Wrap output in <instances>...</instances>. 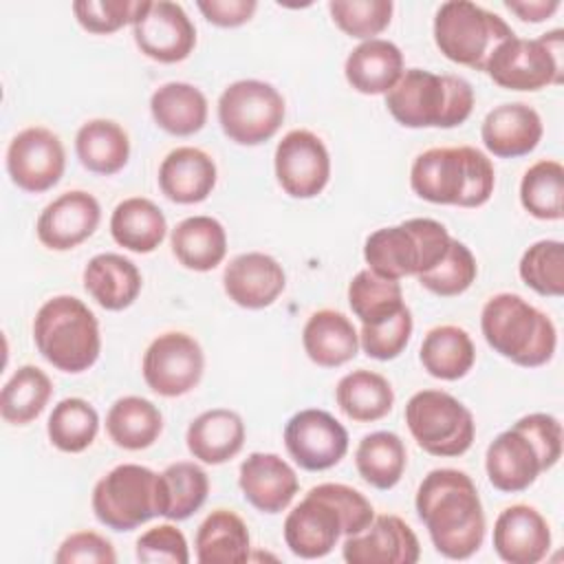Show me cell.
<instances>
[{"instance_id": "e575fe53", "label": "cell", "mask_w": 564, "mask_h": 564, "mask_svg": "<svg viewBox=\"0 0 564 564\" xmlns=\"http://www.w3.org/2000/svg\"><path fill=\"white\" fill-rule=\"evenodd\" d=\"M106 432L117 447L139 452L159 441L163 432V414L152 401L128 394L110 405L106 414Z\"/></svg>"}, {"instance_id": "7a4b0ae2", "label": "cell", "mask_w": 564, "mask_h": 564, "mask_svg": "<svg viewBox=\"0 0 564 564\" xmlns=\"http://www.w3.org/2000/svg\"><path fill=\"white\" fill-rule=\"evenodd\" d=\"M375 518L370 500L350 485L322 482L284 518V542L302 560L326 557L341 535L361 533Z\"/></svg>"}, {"instance_id": "484cf974", "label": "cell", "mask_w": 564, "mask_h": 564, "mask_svg": "<svg viewBox=\"0 0 564 564\" xmlns=\"http://www.w3.org/2000/svg\"><path fill=\"white\" fill-rule=\"evenodd\" d=\"M86 293L106 311H123L141 293L143 278L137 264L121 253H97L82 273Z\"/></svg>"}, {"instance_id": "44dd1931", "label": "cell", "mask_w": 564, "mask_h": 564, "mask_svg": "<svg viewBox=\"0 0 564 564\" xmlns=\"http://www.w3.org/2000/svg\"><path fill=\"white\" fill-rule=\"evenodd\" d=\"M227 297L249 311L271 306L286 286L282 264L262 251H247L236 256L223 273Z\"/></svg>"}, {"instance_id": "4316f807", "label": "cell", "mask_w": 564, "mask_h": 564, "mask_svg": "<svg viewBox=\"0 0 564 564\" xmlns=\"http://www.w3.org/2000/svg\"><path fill=\"white\" fill-rule=\"evenodd\" d=\"M245 436L247 430L238 412L229 408H212L189 423L185 441L196 460L205 465H223L242 449Z\"/></svg>"}, {"instance_id": "d6a6232c", "label": "cell", "mask_w": 564, "mask_h": 564, "mask_svg": "<svg viewBox=\"0 0 564 564\" xmlns=\"http://www.w3.org/2000/svg\"><path fill=\"white\" fill-rule=\"evenodd\" d=\"M167 234V220L156 203L143 196L123 198L110 216L112 240L134 253H152Z\"/></svg>"}, {"instance_id": "f1b7e54d", "label": "cell", "mask_w": 564, "mask_h": 564, "mask_svg": "<svg viewBox=\"0 0 564 564\" xmlns=\"http://www.w3.org/2000/svg\"><path fill=\"white\" fill-rule=\"evenodd\" d=\"M344 75L361 95H386L403 75V53L390 40H364L346 57Z\"/></svg>"}, {"instance_id": "e0dca14e", "label": "cell", "mask_w": 564, "mask_h": 564, "mask_svg": "<svg viewBox=\"0 0 564 564\" xmlns=\"http://www.w3.org/2000/svg\"><path fill=\"white\" fill-rule=\"evenodd\" d=\"M275 178L291 198H315L330 181V154L311 130H289L275 145Z\"/></svg>"}, {"instance_id": "603a6c76", "label": "cell", "mask_w": 564, "mask_h": 564, "mask_svg": "<svg viewBox=\"0 0 564 564\" xmlns=\"http://www.w3.org/2000/svg\"><path fill=\"white\" fill-rule=\"evenodd\" d=\"M494 549L502 562L538 564L551 549L549 522L535 507L511 505L494 522Z\"/></svg>"}, {"instance_id": "816d5d0a", "label": "cell", "mask_w": 564, "mask_h": 564, "mask_svg": "<svg viewBox=\"0 0 564 564\" xmlns=\"http://www.w3.org/2000/svg\"><path fill=\"white\" fill-rule=\"evenodd\" d=\"M198 11L220 29H236L249 22L258 9L256 0H198Z\"/></svg>"}, {"instance_id": "6da1fadb", "label": "cell", "mask_w": 564, "mask_h": 564, "mask_svg": "<svg viewBox=\"0 0 564 564\" xmlns=\"http://www.w3.org/2000/svg\"><path fill=\"white\" fill-rule=\"evenodd\" d=\"M434 549L447 560L471 557L485 540V511L474 480L452 467L432 469L414 498Z\"/></svg>"}, {"instance_id": "9c48e42d", "label": "cell", "mask_w": 564, "mask_h": 564, "mask_svg": "<svg viewBox=\"0 0 564 564\" xmlns=\"http://www.w3.org/2000/svg\"><path fill=\"white\" fill-rule=\"evenodd\" d=\"M513 35V29L498 13L469 0L443 2L434 15L438 51L449 62L474 70H485L494 48Z\"/></svg>"}, {"instance_id": "ba28073f", "label": "cell", "mask_w": 564, "mask_h": 564, "mask_svg": "<svg viewBox=\"0 0 564 564\" xmlns=\"http://www.w3.org/2000/svg\"><path fill=\"white\" fill-rule=\"evenodd\" d=\"M452 236L443 223L434 218H408L401 225L381 227L364 242V260L368 269L386 280L421 275L436 267Z\"/></svg>"}, {"instance_id": "7bdbcfd3", "label": "cell", "mask_w": 564, "mask_h": 564, "mask_svg": "<svg viewBox=\"0 0 564 564\" xmlns=\"http://www.w3.org/2000/svg\"><path fill=\"white\" fill-rule=\"evenodd\" d=\"M348 304L361 324H379L405 306L399 280H386L370 269H361L350 280Z\"/></svg>"}, {"instance_id": "836d02e7", "label": "cell", "mask_w": 564, "mask_h": 564, "mask_svg": "<svg viewBox=\"0 0 564 564\" xmlns=\"http://www.w3.org/2000/svg\"><path fill=\"white\" fill-rule=\"evenodd\" d=\"M75 154L88 172L112 176L130 159V137L112 119H88L75 134Z\"/></svg>"}, {"instance_id": "d4e9b609", "label": "cell", "mask_w": 564, "mask_h": 564, "mask_svg": "<svg viewBox=\"0 0 564 564\" xmlns=\"http://www.w3.org/2000/svg\"><path fill=\"white\" fill-rule=\"evenodd\" d=\"M156 178L167 200L178 205H194L203 203L212 194L216 187L218 170L205 150L181 145L165 154Z\"/></svg>"}, {"instance_id": "1f68e13d", "label": "cell", "mask_w": 564, "mask_h": 564, "mask_svg": "<svg viewBox=\"0 0 564 564\" xmlns=\"http://www.w3.org/2000/svg\"><path fill=\"white\" fill-rule=\"evenodd\" d=\"M194 549L200 564H242L249 560L251 535L238 513L216 509L196 529Z\"/></svg>"}, {"instance_id": "5b68a950", "label": "cell", "mask_w": 564, "mask_h": 564, "mask_svg": "<svg viewBox=\"0 0 564 564\" xmlns=\"http://www.w3.org/2000/svg\"><path fill=\"white\" fill-rule=\"evenodd\" d=\"M474 88L458 75L408 68L386 93V108L403 128H456L474 110Z\"/></svg>"}, {"instance_id": "ac0fdd59", "label": "cell", "mask_w": 564, "mask_h": 564, "mask_svg": "<svg viewBox=\"0 0 564 564\" xmlns=\"http://www.w3.org/2000/svg\"><path fill=\"white\" fill-rule=\"evenodd\" d=\"M289 456L306 471L335 467L348 452L346 427L326 410L306 408L295 412L284 427Z\"/></svg>"}, {"instance_id": "f907efd6", "label": "cell", "mask_w": 564, "mask_h": 564, "mask_svg": "<svg viewBox=\"0 0 564 564\" xmlns=\"http://www.w3.org/2000/svg\"><path fill=\"white\" fill-rule=\"evenodd\" d=\"M57 564H115L117 553L110 540L95 531H75L59 544Z\"/></svg>"}, {"instance_id": "277c9868", "label": "cell", "mask_w": 564, "mask_h": 564, "mask_svg": "<svg viewBox=\"0 0 564 564\" xmlns=\"http://www.w3.org/2000/svg\"><path fill=\"white\" fill-rule=\"evenodd\" d=\"M412 192L434 205L480 207L496 185L491 159L471 148H430L410 167Z\"/></svg>"}, {"instance_id": "f35d334b", "label": "cell", "mask_w": 564, "mask_h": 564, "mask_svg": "<svg viewBox=\"0 0 564 564\" xmlns=\"http://www.w3.org/2000/svg\"><path fill=\"white\" fill-rule=\"evenodd\" d=\"M53 397V381L37 366H20L0 392V414L11 425L35 421Z\"/></svg>"}, {"instance_id": "bcb514c9", "label": "cell", "mask_w": 564, "mask_h": 564, "mask_svg": "<svg viewBox=\"0 0 564 564\" xmlns=\"http://www.w3.org/2000/svg\"><path fill=\"white\" fill-rule=\"evenodd\" d=\"M333 22L350 37L372 40L392 20V0H333L328 2Z\"/></svg>"}, {"instance_id": "8fae6325", "label": "cell", "mask_w": 564, "mask_h": 564, "mask_svg": "<svg viewBox=\"0 0 564 564\" xmlns=\"http://www.w3.org/2000/svg\"><path fill=\"white\" fill-rule=\"evenodd\" d=\"M405 425L416 445L441 458L463 456L476 436L474 414L445 390H419L405 403Z\"/></svg>"}, {"instance_id": "7dc6e473", "label": "cell", "mask_w": 564, "mask_h": 564, "mask_svg": "<svg viewBox=\"0 0 564 564\" xmlns=\"http://www.w3.org/2000/svg\"><path fill=\"white\" fill-rule=\"evenodd\" d=\"M412 328H414L412 311L403 306L397 315L379 324H361L359 348L372 359L390 361L405 350L412 337Z\"/></svg>"}, {"instance_id": "cb8c5ba5", "label": "cell", "mask_w": 564, "mask_h": 564, "mask_svg": "<svg viewBox=\"0 0 564 564\" xmlns=\"http://www.w3.org/2000/svg\"><path fill=\"white\" fill-rule=\"evenodd\" d=\"M544 126L535 108L522 101L500 104L487 112L480 126L485 148L500 159H516L533 152L542 141Z\"/></svg>"}, {"instance_id": "52a82bcc", "label": "cell", "mask_w": 564, "mask_h": 564, "mask_svg": "<svg viewBox=\"0 0 564 564\" xmlns=\"http://www.w3.org/2000/svg\"><path fill=\"white\" fill-rule=\"evenodd\" d=\"M33 341L53 368L68 375L88 370L101 352L99 322L75 295H55L37 308Z\"/></svg>"}, {"instance_id": "74e56055", "label": "cell", "mask_w": 564, "mask_h": 564, "mask_svg": "<svg viewBox=\"0 0 564 564\" xmlns=\"http://www.w3.org/2000/svg\"><path fill=\"white\" fill-rule=\"evenodd\" d=\"M355 467L370 487L381 491L392 489L408 467V452L401 436L388 430L366 434L355 449Z\"/></svg>"}, {"instance_id": "2e32d148", "label": "cell", "mask_w": 564, "mask_h": 564, "mask_svg": "<svg viewBox=\"0 0 564 564\" xmlns=\"http://www.w3.org/2000/svg\"><path fill=\"white\" fill-rule=\"evenodd\" d=\"M66 167L62 139L44 128L31 126L20 130L7 148V172L20 189L42 194L59 183Z\"/></svg>"}, {"instance_id": "681fc988", "label": "cell", "mask_w": 564, "mask_h": 564, "mask_svg": "<svg viewBox=\"0 0 564 564\" xmlns=\"http://www.w3.org/2000/svg\"><path fill=\"white\" fill-rule=\"evenodd\" d=\"M137 560L148 564H187L189 546L181 529L174 524H159L148 529L137 540Z\"/></svg>"}, {"instance_id": "3957f363", "label": "cell", "mask_w": 564, "mask_h": 564, "mask_svg": "<svg viewBox=\"0 0 564 564\" xmlns=\"http://www.w3.org/2000/svg\"><path fill=\"white\" fill-rule=\"evenodd\" d=\"M562 456V423L546 412L518 419L487 447L485 469L489 482L502 494L529 489L542 471Z\"/></svg>"}, {"instance_id": "ee69618b", "label": "cell", "mask_w": 564, "mask_h": 564, "mask_svg": "<svg viewBox=\"0 0 564 564\" xmlns=\"http://www.w3.org/2000/svg\"><path fill=\"white\" fill-rule=\"evenodd\" d=\"M520 280L544 297L564 293V245L560 240H538L520 258Z\"/></svg>"}, {"instance_id": "4dcf8cb0", "label": "cell", "mask_w": 564, "mask_h": 564, "mask_svg": "<svg viewBox=\"0 0 564 564\" xmlns=\"http://www.w3.org/2000/svg\"><path fill=\"white\" fill-rule=\"evenodd\" d=\"M174 258L189 271H212L227 256V231L212 216L183 218L170 236Z\"/></svg>"}, {"instance_id": "5bb4252c", "label": "cell", "mask_w": 564, "mask_h": 564, "mask_svg": "<svg viewBox=\"0 0 564 564\" xmlns=\"http://www.w3.org/2000/svg\"><path fill=\"white\" fill-rule=\"evenodd\" d=\"M205 355L200 344L181 330L161 333L143 352L141 372L148 388L161 397H183L200 383Z\"/></svg>"}, {"instance_id": "ab89813d", "label": "cell", "mask_w": 564, "mask_h": 564, "mask_svg": "<svg viewBox=\"0 0 564 564\" xmlns=\"http://www.w3.org/2000/svg\"><path fill=\"white\" fill-rule=\"evenodd\" d=\"M209 478L205 469L192 460H176L161 471V496L167 520H187L207 500Z\"/></svg>"}, {"instance_id": "d590c367", "label": "cell", "mask_w": 564, "mask_h": 564, "mask_svg": "<svg viewBox=\"0 0 564 564\" xmlns=\"http://www.w3.org/2000/svg\"><path fill=\"white\" fill-rule=\"evenodd\" d=\"M419 359L427 375L443 381L463 379L476 361V348L469 333L454 324L434 326L423 337Z\"/></svg>"}, {"instance_id": "ffe728a7", "label": "cell", "mask_w": 564, "mask_h": 564, "mask_svg": "<svg viewBox=\"0 0 564 564\" xmlns=\"http://www.w3.org/2000/svg\"><path fill=\"white\" fill-rule=\"evenodd\" d=\"M101 220L99 200L84 192L70 189L53 198L37 216V240L53 251H68L88 240Z\"/></svg>"}, {"instance_id": "b9f144b4", "label": "cell", "mask_w": 564, "mask_h": 564, "mask_svg": "<svg viewBox=\"0 0 564 564\" xmlns=\"http://www.w3.org/2000/svg\"><path fill=\"white\" fill-rule=\"evenodd\" d=\"M520 205L538 220L564 216V167L560 161H535L520 181Z\"/></svg>"}, {"instance_id": "8992f818", "label": "cell", "mask_w": 564, "mask_h": 564, "mask_svg": "<svg viewBox=\"0 0 564 564\" xmlns=\"http://www.w3.org/2000/svg\"><path fill=\"white\" fill-rule=\"evenodd\" d=\"M480 330L494 352L522 368L544 366L557 348L551 317L516 293H496L485 302Z\"/></svg>"}, {"instance_id": "7402d4cb", "label": "cell", "mask_w": 564, "mask_h": 564, "mask_svg": "<svg viewBox=\"0 0 564 564\" xmlns=\"http://www.w3.org/2000/svg\"><path fill=\"white\" fill-rule=\"evenodd\" d=\"M238 487L245 500L262 513H280L284 511L297 489L295 469L271 452H253L240 463Z\"/></svg>"}, {"instance_id": "f5cc1de1", "label": "cell", "mask_w": 564, "mask_h": 564, "mask_svg": "<svg viewBox=\"0 0 564 564\" xmlns=\"http://www.w3.org/2000/svg\"><path fill=\"white\" fill-rule=\"evenodd\" d=\"M505 7L516 13L522 22H544L562 4L560 0H505Z\"/></svg>"}, {"instance_id": "4fadbf2b", "label": "cell", "mask_w": 564, "mask_h": 564, "mask_svg": "<svg viewBox=\"0 0 564 564\" xmlns=\"http://www.w3.org/2000/svg\"><path fill=\"white\" fill-rule=\"evenodd\" d=\"M286 104L280 90L260 79H238L218 97V123L238 145H260L282 126Z\"/></svg>"}, {"instance_id": "f546056e", "label": "cell", "mask_w": 564, "mask_h": 564, "mask_svg": "<svg viewBox=\"0 0 564 564\" xmlns=\"http://www.w3.org/2000/svg\"><path fill=\"white\" fill-rule=\"evenodd\" d=\"M154 123L174 137H192L207 123V97L187 82H167L150 97Z\"/></svg>"}, {"instance_id": "60d3db41", "label": "cell", "mask_w": 564, "mask_h": 564, "mask_svg": "<svg viewBox=\"0 0 564 564\" xmlns=\"http://www.w3.org/2000/svg\"><path fill=\"white\" fill-rule=\"evenodd\" d=\"M99 432L97 410L79 397L62 399L46 423V434L53 447L66 454H79L93 445Z\"/></svg>"}, {"instance_id": "7c38bea8", "label": "cell", "mask_w": 564, "mask_h": 564, "mask_svg": "<svg viewBox=\"0 0 564 564\" xmlns=\"http://www.w3.org/2000/svg\"><path fill=\"white\" fill-rule=\"evenodd\" d=\"M564 33L549 31L540 37H509L494 48L485 64V73L494 84L507 90H540L551 84H562L564 75Z\"/></svg>"}, {"instance_id": "8d00e7d4", "label": "cell", "mask_w": 564, "mask_h": 564, "mask_svg": "<svg viewBox=\"0 0 564 564\" xmlns=\"http://www.w3.org/2000/svg\"><path fill=\"white\" fill-rule=\"evenodd\" d=\"M335 401L350 421L372 423L392 410L394 390L383 375L359 368L337 381Z\"/></svg>"}, {"instance_id": "c3c4849f", "label": "cell", "mask_w": 564, "mask_h": 564, "mask_svg": "<svg viewBox=\"0 0 564 564\" xmlns=\"http://www.w3.org/2000/svg\"><path fill=\"white\" fill-rule=\"evenodd\" d=\"M143 0H77L73 13L79 26L95 35H110L132 24Z\"/></svg>"}, {"instance_id": "30bf717a", "label": "cell", "mask_w": 564, "mask_h": 564, "mask_svg": "<svg viewBox=\"0 0 564 564\" xmlns=\"http://www.w3.org/2000/svg\"><path fill=\"white\" fill-rule=\"evenodd\" d=\"M90 505L104 527L132 531L161 516V474L137 463L117 465L95 482Z\"/></svg>"}, {"instance_id": "9a60e30c", "label": "cell", "mask_w": 564, "mask_h": 564, "mask_svg": "<svg viewBox=\"0 0 564 564\" xmlns=\"http://www.w3.org/2000/svg\"><path fill=\"white\" fill-rule=\"evenodd\" d=\"M132 37L145 57L161 64H176L192 55L196 26L178 2L143 0L132 22Z\"/></svg>"}, {"instance_id": "d6986e66", "label": "cell", "mask_w": 564, "mask_h": 564, "mask_svg": "<svg viewBox=\"0 0 564 564\" xmlns=\"http://www.w3.org/2000/svg\"><path fill=\"white\" fill-rule=\"evenodd\" d=\"M341 557L348 564H414L421 557V544L403 518L381 513L361 533L346 535Z\"/></svg>"}, {"instance_id": "83f0119b", "label": "cell", "mask_w": 564, "mask_h": 564, "mask_svg": "<svg viewBox=\"0 0 564 564\" xmlns=\"http://www.w3.org/2000/svg\"><path fill=\"white\" fill-rule=\"evenodd\" d=\"M302 346L313 364L322 368H337L357 357L359 330L344 313L322 308L306 319Z\"/></svg>"}, {"instance_id": "f6af8a7d", "label": "cell", "mask_w": 564, "mask_h": 564, "mask_svg": "<svg viewBox=\"0 0 564 564\" xmlns=\"http://www.w3.org/2000/svg\"><path fill=\"white\" fill-rule=\"evenodd\" d=\"M476 275L478 264L471 249L465 242L452 238L445 258L430 271L416 275V280L423 289H427L434 295L454 297L465 293L474 284Z\"/></svg>"}]
</instances>
